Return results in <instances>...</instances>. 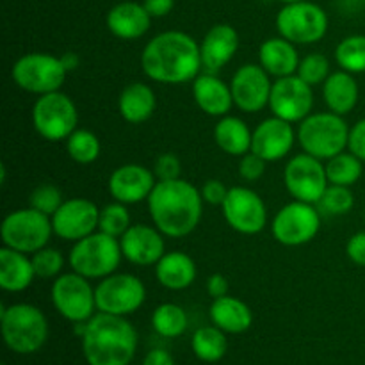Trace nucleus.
<instances>
[{
  "mask_svg": "<svg viewBox=\"0 0 365 365\" xmlns=\"http://www.w3.org/2000/svg\"><path fill=\"white\" fill-rule=\"evenodd\" d=\"M61 61H63V66L66 68L68 73H70V71L77 70L78 64H81V57H78L75 52L63 53V56H61Z\"/></svg>",
  "mask_w": 365,
  "mask_h": 365,
  "instance_id": "obj_50",
  "label": "nucleus"
},
{
  "mask_svg": "<svg viewBox=\"0 0 365 365\" xmlns=\"http://www.w3.org/2000/svg\"><path fill=\"white\" fill-rule=\"evenodd\" d=\"M239 50V32L228 24H217L207 31L200 43L202 64L207 71L216 73L227 66Z\"/></svg>",
  "mask_w": 365,
  "mask_h": 365,
  "instance_id": "obj_22",
  "label": "nucleus"
},
{
  "mask_svg": "<svg viewBox=\"0 0 365 365\" xmlns=\"http://www.w3.org/2000/svg\"><path fill=\"white\" fill-rule=\"evenodd\" d=\"M209 316L214 327H217L228 335L245 334L253 324L252 309L242 299L234 298L230 294L212 299Z\"/></svg>",
  "mask_w": 365,
  "mask_h": 365,
  "instance_id": "obj_26",
  "label": "nucleus"
},
{
  "mask_svg": "<svg viewBox=\"0 0 365 365\" xmlns=\"http://www.w3.org/2000/svg\"><path fill=\"white\" fill-rule=\"evenodd\" d=\"M335 61L341 70L365 73V34H353L342 39L335 48Z\"/></svg>",
  "mask_w": 365,
  "mask_h": 365,
  "instance_id": "obj_36",
  "label": "nucleus"
},
{
  "mask_svg": "<svg viewBox=\"0 0 365 365\" xmlns=\"http://www.w3.org/2000/svg\"><path fill=\"white\" fill-rule=\"evenodd\" d=\"M152 170L159 182L177 180V178H180L182 175V163L175 153L166 152V153H160V155L157 157Z\"/></svg>",
  "mask_w": 365,
  "mask_h": 365,
  "instance_id": "obj_42",
  "label": "nucleus"
},
{
  "mask_svg": "<svg viewBox=\"0 0 365 365\" xmlns=\"http://www.w3.org/2000/svg\"><path fill=\"white\" fill-rule=\"evenodd\" d=\"M121 259L123 253H121L120 239L110 237L100 230L73 242L68 255L71 271L89 280H102L116 273Z\"/></svg>",
  "mask_w": 365,
  "mask_h": 365,
  "instance_id": "obj_6",
  "label": "nucleus"
},
{
  "mask_svg": "<svg viewBox=\"0 0 365 365\" xmlns=\"http://www.w3.org/2000/svg\"><path fill=\"white\" fill-rule=\"evenodd\" d=\"M52 305L61 316L70 323H88L95 316L96 298L95 287L89 284V278L75 273H64L53 280L50 287Z\"/></svg>",
  "mask_w": 365,
  "mask_h": 365,
  "instance_id": "obj_11",
  "label": "nucleus"
},
{
  "mask_svg": "<svg viewBox=\"0 0 365 365\" xmlns=\"http://www.w3.org/2000/svg\"><path fill=\"white\" fill-rule=\"evenodd\" d=\"M296 139L298 132L294 130L292 123L278 116H271L260 121L253 130L252 152L267 163H277L289 155Z\"/></svg>",
  "mask_w": 365,
  "mask_h": 365,
  "instance_id": "obj_21",
  "label": "nucleus"
},
{
  "mask_svg": "<svg viewBox=\"0 0 365 365\" xmlns=\"http://www.w3.org/2000/svg\"><path fill=\"white\" fill-rule=\"evenodd\" d=\"M32 125L45 141H66L77 130V106L63 91L38 96L32 106Z\"/></svg>",
  "mask_w": 365,
  "mask_h": 365,
  "instance_id": "obj_8",
  "label": "nucleus"
},
{
  "mask_svg": "<svg viewBox=\"0 0 365 365\" xmlns=\"http://www.w3.org/2000/svg\"><path fill=\"white\" fill-rule=\"evenodd\" d=\"M118 109L127 123H145L153 116L157 109L155 91L145 82H130L120 93Z\"/></svg>",
  "mask_w": 365,
  "mask_h": 365,
  "instance_id": "obj_29",
  "label": "nucleus"
},
{
  "mask_svg": "<svg viewBox=\"0 0 365 365\" xmlns=\"http://www.w3.org/2000/svg\"><path fill=\"white\" fill-rule=\"evenodd\" d=\"M146 203L153 227L171 239L187 237L203 216L202 191L184 178L157 182Z\"/></svg>",
  "mask_w": 365,
  "mask_h": 365,
  "instance_id": "obj_2",
  "label": "nucleus"
},
{
  "mask_svg": "<svg viewBox=\"0 0 365 365\" xmlns=\"http://www.w3.org/2000/svg\"><path fill=\"white\" fill-rule=\"evenodd\" d=\"M95 298L98 312L127 317L143 307L146 287L135 274L113 273L98 282L95 287Z\"/></svg>",
  "mask_w": 365,
  "mask_h": 365,
  "instance_id": "obj_12",
  "label": "nucleus"
},
{
  "mask_svg": "<svg viewBox=\"0 0 365 365\" xmlns=\"http://www.w3.org/2000/svg\"><path fill=\"white\" fill-rule=\"evenodd\" d=\"M269 109L273 116L282 118L289 123H299L312 114L314 88L298 75L277 78L271 89Z\"/></svg>",
  "mask_w": 365,
  "mask_h": 365,
  "instance_id": "obj_16",
  "label": "nucleus"
},
{
  "mask_svg": "<svg viewBox=\"0 0 365 365\" xmlns=\"http://www.w3.org/2000/svg\"><path fill=\"white\" fill-rule=\"evenodd\" d=\"M157 182L159 180L150 168L141 164H123L110 173L107 189L114 202L135 205L150 198Z\"/></svg>",
  "mask_w": 365,
  "mask_h": 365,
  "instance_id": "obj_19",
  "label": "nucleus"
},
{
  "mask_svg": "<svg viewBox=\"0 0 365 365\" xmlns=\"http://www.w3.org/2000/svg\"><path fill=\"white\" fill-rule=\"evenodd\" d=\"M52 235V217L32 207L13 210L4 217L0 225L2 245L27 255L48 246Z\"/></svg>",
  "mask_w": 365,
  "mask_h": 365,
  "instance_id": "obj_7",
  "label": "nucleus"
},
{
  "mask_svg": "<svg viewBox=\"0 0 365 365\" xmlns=\"http://www.w3.org/2000/svg\"><path fill=\"white\" fill-rule=\"evenodd\" d=\"M228 334L217 327H203L195 331L191 339V349L198 360L205 364H216L225 359L228 351Z\"/></svg>",
  "mask_w": 365,
  "mask_h": 365,
  "instance_id": "obj_32",
  "label": "nucleus"
},
{
  "mask_svg": "<svg viewBox=\"0 0 365 365\" xmlns=\"http://www.w3.org/2000/svg\"><path fill=\"white\" fill-rule=\"evenodd\" d=\"M321 228V212L314 203L294 202L282 207L273 217L271 230H273L274 239L280 245L296 246L309 245L316 239Z\"/></svg>",
  "mask_w": 365,
  "mask_h": 365,
  "instance_id": "obj_13",
  "label": "nucleus"
},
{
  "mask_svg": "<svg viewBox=\"0 0 365 365\" xmlns=\"http://www.w3.org/2000/svg\"><path fill=\"white\" fill-rule=\"evenodd\" d=\"M349 127L344 116L328 113H312L299 121L298 141L305 153L328 160L348 148Z\"/></svg>",
  "mask_w": 365,
  "mask_h": 365,
  "instance_id": "obj_5",
  "label": "nucleus"
},
{
  "mask_svg": "<svg viewBox=\"0 0 365 365\" xmlns=\"http://www.w3.org/2000/svg\"><path fill=\"white\" fill-rule=\"evenodd\" d=\"M364 220H365V209H364Z\"/></svg>",
  "mask_w": 365,
  "mask_h": 365,
  "instance_id": "obj_52",
  "label": "nucleus"
},
{
  "mask_svg": "<svg viewBox=\"0 0 365 365\" xmlns=\"http://www.w3.org/2000/svg\"><path fill=\"white\" fill-rule=\"evenodd\" d=\"M348 150L359 159L365 160V118L349 128Z\"/></svg>",
  "mask_w": 365,
  "mask_h": 365,
  "instance_id": "obj_45",
  "label": "nucleus"
},
{
  "mask_svg": "<svg viewBox=\"0 0 365 365\" xmlns=\"http://www.w3.org/2000/svg\"><path fill=\"white\" fill-rule=\"evenodd\" d=\"M143 71L160 84H184L195 81L203 68L200 45L182 31H166L153 36L141 53Z\"/></svg>",
  "mask_w": 365,
  "mask_h": 365,
  "instance_id": "obj_1",
  "label": "nucleus"
},
{
  "mask_svg": "<svg viewBox=\"0 0 365 365\" xmlns=\"http://www.w3.org/2000/svg\"><path fill=\"white\" fill-rule=\"evenodd\" d=\"M155 278L164 289L184 291L191 287L196 280V264L187 253L166 252L163 259L155 264Z\"/></svg>",
  "mask_w": 365,
  "mask_h": 365,
  "instance_id": "obj_27",
  "label": "nucleus"
},
{
  "mask_svg": "<svg viewBox=\"0 0 365 365\" xmlns=\"http://www.w3.org/2000/svg\"><path fill=\"white\" fill-rule=\"evenodd\" d=\"M277 29L282 38L294 45H312L328 32V14L310 0L285 4L277 14Z\"/></svg>",
  "mask_w": 365,
  "mask_h": 365,
  "instance_id": "obj_10",
  "label": "nucleus"
},
{
  "mask_svg": "<svg viewBox=\"0 0 365 365\" xmlns=\"http://www.w3.org/2000/svg\"><path fill=\"white\" fill-rule=\"evenodd\" d=\"M316 207L324 216H344V214L351 212L355 207V196H353L351 189L346 185L330 184L319 202L316 203Z\"/></svg>",
  "mask_w": 365,
  "mask_h": 365,
  "instance_id": "obj_37",
  "label": "nucleus"
},
{
  "mask_svg": "<svg viewBox=\"0 0 365 365\" xmlns=\"http://www.w3.org/2000/svg\"><path fill=\"white\" fill-rule=\"evenodd\" d=\"M187 314L177 303H163L152 314V327L160 337L177 339L187 330Z\"/></svg>",
  "mask_w": 365,
  "mask_h": 365,
  "instance_id": "obj_33",
  "label": "nucleus"
},
{
  "mask_svg": "<svg viewBox=\"0 0 365 365\" xmlns=\"http://www.w3.org/2000/svg\"><path fill=\"white\" fill-rule=\"evenodd\" d=\"M221 212L228 227L242 235L260 234L267 225V207L264 200L259 192L242 185L228 189Z\"/></svg>",
  "mask_w": 365,
  "mask_h": 365,
  "instance_id": "obj_14",
  "label": "nucleus"
},
{
  "mask_svg": "<svg viewBox=\"0 0 365 365\" xmlns=\"http://www.w3.org/2000/svg\"><path fill=\"white\" fill-rule=\"evenodd\" d=\"M232 96H234V106L241 109L242 113H259L264 107H269L271 89V75L264 70L260 64H242L234 73L230 81Z\"/></svg>",
  "mask_w": 365,
  "mask_h": 365,
  "instance_id": "obj_17",
  "label": "nucleus"
},
{
  "mask_svg": "<svg viewBox=\"0 0 365 365\" xmlns=\"http://www.w3.org/2000/svg\"><path fill=\"white\" fill-rule=\"evenodd\" d=\"M64 143H66V152L70 159L84 166L95 163L102 152L98 135L88 128H77Z\"/></svg>",
  "mask_w": 365,
  "mask_h": 365,
  "instance_id": "obj_35",
  "label": "nucleus"
},
{
  "mask_svg": "<svg viewBox=\"0 0 365 365\" xmlns=\"http://www.w3.org/2000/svg\"><path fill=\"white\" fill-rule=\"evenodd\" d=\"M100 209L86 198L64 200L52 216L53 235L63 241L77 242L98 230Z\"/></svg>",
  "mask_w": 365,
  "mask_h": 365,
  "instance_id": "obj_18",
  "label": "nucleus"
},
{
  "mask_svg": "<svg viewBox=\"0 0 365 365\" xmlns=\"http://www.w3.org/2000/svg\"><path fill=\"white\" fill-rule=\"evenodd\" d=\"M364 160L359 159L356 155H353L351 152H341L335 157L327 160L324 168H327V177L330 184L335 185H346V187H351L356 182L360 180L364 173Z\"/></svg>",
  "mask_w": 365,
  "mask_h": 365,
  "instance_id": "obj_34",
  "label": "nucleus"
},
{
  "mask_svg": "<svg viewBox=\"0 0 365 365\" xmlns=\"http://www.w3.org/2000/svg\"><path fill=\"white\" fill-rule=\"evenodd\" d=\"M284 182L292 198L314 205L319 202L323 192L330 185L323 160L305 152L289 160L284 171Z\"/></svg>",
  "mask_w": 365,
  "mask_h": 365,
  "instance_id": "obj_15",
  "label": "nucleus"
},
{
  "mask_svg": "<svg viewBox=\"0 0 365 365\" xmlns=\"http://www.w3.org/2000/svg\"><path fill=\"white\" fill-rule=\"evenodd\" d=\"M110 34L125 41H135L150 31L152 16L143 4L120 2L110 7L106 18Z\"/></svg>",
  "mask_w": 365,
  "mask_h": 365,
  "instance_id": "obj_24",
  "label": "nucleus"
},
{
  "mask_svg": "<svg viewBox=\"0 0 365 365\" xmlns=\"http://www.w3.org/2000/svg\"><path fill=\"white\" fill-rule=\"evenodd\" d=\"M143 6L152 18H163L173 11L175 0H143Z\"/></svg>",
  "mask_w": 365,
  "mask_h": 365,
  "instance_id": "obj_48",
  "label": "nucleus"
},
{
  "mask_svg": "<svg viewBox=\"0 0 365 365\" xmlns=\"http://www.w3.org/2000/svg\"><path fill=\"white\" fill-rule=\"evenodd\" d=\"M239 177L246 182H255L266 171L267 160H264L262 157L257 155V153L248 152L242 157H239Z\"/></svg>",
  "mask_w": 365,
  "mask_h": 365,
  "instance_id": "obj_43",
  "label": "nucleus"
},
{
  "mask_svg": "<svg viewBox=\"0 0 365 365\" xmlns=\"http://www.w3.org/2000/svg\"><path fill=\"white\" fill-rule=\"evenodd\" d=\"M346 253L353 264L365 267V230L356 232L349 237L348 245H346Z\"/></svg>",
  "mask_w": 365,
  "mask_h": 365,
  "instance_id": "obj_46",
  "label": "nucleus"
},
{
  "mask_svg": "<svg viewBox=\"0 0 365 365\" xmlns=\"http://www.w3.org/2000/svg\"><path fill=\"white\" fill-rule=\"evenodd\" d=\"M32 266H34L36 278H45V280H56L59 274H63L64 257L56 248H41L39 252L32 253Z\"/></svg>",
  "mask_w": 365,
  "mask_h": 365,
  "instance_id": "obj_40",
  "label": "nucleus"
},
{
  "mask_svg": "<svg viewBox=\"0 0 365 365\" xmlns=\"http://www.w3.org/2000/svg\"><path fill=\"white\" fill-rule=\"evenodd\" d=\"M359 82L355 81V75L349 71L339 70L334 71L323 84V100L328 109L335 114L351 113L359 103Z\"/></svg>",
  "mask_w": 365,
  "mask_h": 365,
  "instance_id": "obj_30",
  "label": "nucleus"
},
{
  "mask_svg": "<svg viewBox=\"0 0 365 365\" xmlns=\"http://www.w3.org/2000/svg\"><path fill=\"white\" fill-rule=\"evenodd\" d=\"M36 278L32 259L27 253L7 246L0 248V287L6 292H24Z\"/></svg>",
  "mask_w": 365,
  "mask_h": 365,
  "instance_id": "obj_28",
  "label": "nucleus"
},
{
  "mask_svg": "<svg viewBox=\"0 0 365 365\" xmlns=\"http://www.w3.org/2000/svg\"><path fill=\"white\" fill-rule=\"evenodd\" d=\"M0 328L7 348L18 355L38 353L48 339V321L38 307L14 303L0 312Z\"/></svg>",
  "mask_w": 365,
  "mask_h": 365,
  "instance_id": "obj_4",
  "label": "nucleus"
},
{
  "mask_svg": "<svg viewBox=\"0 0 365 365\" xmlns=\"http://www.w3.org/2000/svg\"><path fill=\"white\" fill-rule=\"evenodd\" d=\"M63 203V192L53 184L38 185V187L32 189L31 196H29V207H32V209L39 210V212L46 214L50 217L57 212V209Z\"/></svg>",
  "mask_w": 365,
  "mask_h": 365,
  "instance_id": "obj_41",
  "label": "nucleus"
},
{
  "mask_svg": "<svg viewBox=\"0 0 365 365\" xmlns=\"http://www.w3.org/2000/svg\"><path fill=\"white\" fill-rule=\"evenodd\" d=\"M228 187L217 178H210L205 184L202 185V198L203 202L209 203V205H223V202L227 200Z\"/></svg>",
  "mask_w": 365,
  "mask_h": 365,
  "instance_id": "obj_44",
  "label": "nucleus"
},
{
  "mask_svg": "<svg viewBox=\"0 0 365 365\" xmlns=\"http://www.w3.org/2000/svg\"><path fill=\"white\" fill-rule=\"evenodd\" d=\"M166 235L157 227L150 225H132L120 237L123 259L134 266H155L166 253Z\"/></svg>",
  "mask_w": 365,
  "mask_h": 365,
  "instance_id": "obj_20",
  "label": "nucleus"
},
{
  "mask_svg": "<svg viewBox=\"0 0 365 365\" xmlns=\"http://www.w3.org/2000/svg\"><path fill=\"white\" fill-rule=\"evenodd\" d=\"M192 98L200 110L214 118H223L230 113L234 106V96H232L230 84L221 81L214 73H200L192 81Z\"/></svg>",
  "mask_w": 365,
  "mask_h": 365,
  "instance_id": "obj_23",
  "label": "nucleus"
},
{
  "mask_svg": "<svg viewBox=\"0 0 365 365\" xmlns=\"http://www.w3.org/2000/svg\"><path fill=\"white\" fill-rule=\"evenodd\" d=\"M299 61L294 43L282 36L266 39L259 48V64L274 78L296 75Z\"/></svg>",
  "mask_w": 365,
  "mask_h": 365,
  "instance_id": "obj_25",
  "label": "nucleus"
},
{
  "mask_svg": "<svg viewBox=\"0 0 365 365\" xmlns=\"http://www.w3.org/2000/svg\"><path fill=\"white\" fill-rule=\"evenodd\" d=\"M66 75L68 71L61 57L45 52L25 53L11 70V77L18 88L38 96L61 91Z\"/></svg>",
  "mask_w": 365,
  "mask_h": 365,
  "instance_id": "obj_9",
  "label": "nucleus"
},
{
  "mask_svg": "<svg viewBox=\"0 0 365 365\" xmlns=\"http://www.w3.org/2000/svg\"><path fill=\"white\" fill-rule=\"evenodd\" d=\"M296 75L309 86H312V88L314 86H323L324 81L331 75L330 59L321 52L309 53V56H305L299 61Z\"/></svg>",
  "mask_w": 365,
  "mask_h": 365,
  "instance_id": "obj_39",
  "label": "nucleus"
},
{
  "mask_svg": "<svg viewBox=\"0 0 365 365\" xmlns=\"http://www.w3.org/2000/svg\"><path fill=\"white\" fill-rule=\"evenodd\" d=\"M81 341L89 365H130L138 353V331L121 316L95 314L82 324Z\"/></svg>",
  "mask_w": 365,
  "mask_h": 365,
  "instance_id": "obj_3",
  "label": "nucleus"
},
{
  "mask_svg": "<svg viewBox=\"0 0 365 365\" xmlns=\"http://www.w3.org/2000/svg\"><path fill=\"white\" fill-rule=\"evenodd\" d=\"M143 365H175V360L170 351L155 348L152 349V351L146 353L145 360H143Z\"/></svg>",
  "mask_w": 365,
  "mask_h": 365,
  "instance_id": "obj_49",
  "label": "nucleus"
},
{
  "mask_svg": "<svg viewBox=\"0 0 365 365\" xmlns=\"http://www.w3.org/2000/svg\"><path fill=\"white\" fill-rule=\"evenodd\" d=\"M230 291V285H228V278L221 273H214L207 278V294L212 299L223 298Z\"/></svg>",
  "mask_w": 365,
  "mask_h": 365,
  "instance_id": "obj_47",
  "label": "nucleus"
},
{
  "mask_svg": "<svg viewBox=\"0 0 365 365\" xmlns=\"http://www.w3.org/2000/svg\"><path fill=\"white\" fill-rule=\"evenodd\" d=\"M253 132L237 116H223L214 127V141L232 157H242L245 153L252 152Z\"/></svg>",
  "mask_w": 365,
  "mask_h": 365,
  "instance_id": "obj_31",
  "label": "nucleus"
},
{
  "mask_svg": "<svg viewBox=\"0 0 365 365\" xmlns=\"http://www.w3.org/2000/svg\"><path fill=\"white\" fill-rule=\"evenodd\" d=\"M130 227V212H128L125 203L113 202L103 207V209H100L98 230L103 232V234L120 239Z\"/></svg>",
  "mask_w": 365,
  "mask_h": 365,
  "instance_id": "obj_38",
  "label": "nucleus"
},
{
  "mask_svg": "<svg viewBox=\"0 0 365 365\" xmlns=\"http://www.w3.org/2000/svg\"><path fill=\"white\" fill-rule=\"evenodd\" d=\"M284 4H294V2H303V0H280Z\"/></svg>",
  "mask_w": 365,
  "mask_h": 365,
  "instance_id": "obj_51",
  "label": "nucleus"
}]
</instances>
